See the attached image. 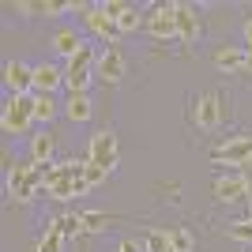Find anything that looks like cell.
Instances as JSON below:
<instances>
[{
  "mask_svg": "<svg viewBox=\"0 0 252 252\" xmlns=\"http://www.w3.org/2000/svg\"><path fill=\"white\" fill-rule=\"evenodd\" d=\"M83 169H87V162H79V158L49 162L42 196H49V200H57V203H68V200H75V196H87L91 189H87V181H83Z\"/></svg>",
  "mask_w": 252,
  "mask_h": 252,
  "instance_id": "6da1fadb",
  "label": "cell"
},
{
  "mask_svg": "<svg viewBox=\"0 0 252 252\" xmlns=\"http://www.w3.org/2000/svg\"><path fill=\"white\" fill-rule=\"evenodd\" d=\"M192 121H196V128H203V132H215L222 121H230V98L222 94V91H203V94L196 98Z\"/></svg>",
  "mask_w": 252,
  "mask_h": 252,
  "instance_id": "7a4b0ae2",
  "label": "cell"
},
{
  "mask_svg": "<svg viewBox=\"0 0 252 252\" xmlns=\"http://www.w3.org/2000/svg\"><path fill=\"white\" fill-rule=\"evenodd\" d=\"M34 125V94H8L4 109H0V128L8 136H23Z\"/></svg>",
  "mask_w": 252,
  "mask_h": 252,
  "instance_id": "3957f363",
  "label": "cell"
},
{
  "mask_svg": "<svg viewBox=\"0 0 252 252\" xmlns=\"http://www.w3.org/2000/svg\"><path fill=\"white\" fill-rule=\"evenodd\" d=\"M94 64H98V57H94V49H91V45H83V49L68 61V68H64V87H68V94H79V91H87V87H91Z\"/></svg>",
  "mask_w": 252,
  "mask_h": 252,
  "instance_id": "277c9868",
  "label": "cell"
},
{
  "mask_svg": "<svg viewBox=\"0 0 252 252\" xmlns=\"http://www.w3.org/2000/svg\"><path fill=\"white\" fill-rule=\"evenodd\" d=\"M211 192H215V203H241V200H252V177H249V173H219Z\"/></svg>",
  "mask_w": 252,
  "mask_h": 252,
  "instance_id": "5b68a950",
  "label": "cell"
},
{
  "mask_svg": "<svg viewBox=\"0 0 252 252\" xmlns=\"http://www.w3.org/2000/svg\"><path fill=\"white\" fill-rule=\"evenodd\" d=\"M117 158H121V147H117V136L109 132V128H102V132H94L91 136V143H87V162L91 166H102L113 173Z\"/></svg>",
  "mask_w": 252,
  "mask_h": 252,
  "instance_id": "8992f818",
  "label": "cell"
},
{
  "mask_svg": "<svg viewBox=\"0 0 252 252\" xmlns=\"http://www.w3.org/2000/svg\"><path fill=\"white\" fill-rule=\"evenodd\" d=\"M151 38H177V4H155L147 11V19H143Z\"/></svg>",
  "mask_w": 252,
  "mask_h": 252,
  "instance_id": "52a82bcc",
  "label": "cell"
},
{
  "mask_svg": "<svg viewBox=\"0 0 252 252\" xmlns=\"http://www.w3.org/2000/svg\"><path fill=\"white\" fill-rule=\"evenodd\" d=\"M249 158H252V136H233V139H226V143H219V147L211 151V162H226V166H237V169Z\"/></svg>",
  "mask_w": 252,
  "mask_h": 252,
  "instance_id": "ba28073f",
  "label": "cell"
},
{
  "mask_svg": "<svg viewBox=\"0 0 252 252\" xmlns=\"http://www.w3.org/2000/svg\"><path fill=\"white\" fill-rule=\"evenodd\" d=\"M83 27H87L91 34H94V38H102V42L109 45V49H113V45L121 42V31H117V23H113V19H109V15L102 11V4H91V8H87Z\"/></svg>",
  "mask_w": 252,
  "mask_h": 252,
  "instance_id": "9c48e42d",
  "label": "cell"
},
{
  "mask_svg": "<svg viewBox=\"0 0 252 252\" xmlns=\"http://www.w3.org/2000/svg\"><path fill=\"white\" fill-rule=\"evenodd\" d=\"M4 87L11 94H34V68L23 61H8L4 64Z\"/></svg>",
  "mask_w": 252,
  "mask_h": 252,
  "instance_id": "30bf717a",
  "label": "cell"
},
{
  "mask_svg": "<svg viewBox=\"0 0 252 252\" xmlns=\"http://www.w3.org/2000/svg\"><path fill=\"white\" fill-rule=\"evenodd\" d=\"M94 75L102 79L105 87H117L121 79H125V57H121V49H105L102 57H98V64H94Z\"/></svg>",
  "mask_w": 252,
  "mask_h": 252,
  "instance_id": "8fae6325",
  "label": "cell"
},
{
  "mask_svg": "<svg viewBox=\"0 0 252 252\" xmlns=\"http://www.w3.org/2000/svg\"><path fill=\"white\" fill-rule=\"evenodd\" d=\"M61 83H64V68H57L49 61L34 64V94H53Z\"/></svg>",
  "mask_w": 252,
  "mask_h": 252,
  "instance_id": "7c38bea8",
  "label": "cell"
},
{
  "mask_svg": "<svg viewBox=\"0 0 252 252\" xmlns=\"http://www.w3.org/2000/svg\"><path fill=\"white\" fill-rule=\"evenodd\" d=\"M177 38L185 45H192L200 38V15H196L192 4H177Z\"/></svg>",
  "mask_w": 252,
  "mask_h": 252,
  "instance_id": "4fadbf2b",
  "label": "cell"
},
{
  "mask_svg": "<svg viewBox=\"0 0 252 252\" xmlns=\"http://www.w3.org/2000/svg\"><path fill=\"white\" fill-rule=\"evenodd\" d=\"M64 117H68L72 125H87V121L94 117V102H91V94H87V91L68 94V102H64Z\"/></svg>",
  "mask_w": 252,
  "mask_h": 252,
  "instance_id": "5bb4252c",
  "label": "cell"
},
{
  "mask_svg": "<svg viewBox=\"0 0 252 252\" xmlns=\"http://www.w3.org/2000/svg\"><path fill=\"white\" fill-rule=\"evenodd\" d=\"M215 68L226 75H241L245 72V49H237V45H222V49H215Z\"/></svg>",
  "mask_w": 252,
  "mask_h": 252,
  "instance_id": "9a60e30c",
  "label": "cell"
},
{
  "mask_svg": "<svg viewBox=\"0 0 252 252\" xmlns=\"http://www.w3.org/2000/svg\"><path fill=\"white\" fill-rule=\"evenodd\" d=\"M83 34H79V31H72V27H64V31H57V34H53V49H57V53H61V57H68V61H72V57H75V53H79V49H83Z\"/></svg>",
  "mask_w": 252,
  "mask_h": 252,
  "instance_id": "2e32d148",
  "label": "cell"
},
{
  "mask_svg": "<svg viewBox=\"0 0 252 252\" xmlns=\"http://www.w3.org/2000/svg\"><path fill=\"white\" fill-rule=\"evenodd\" d=\"M53 151H57V136L53 132H38L31 139V162H49Z\"/></svg>",
  "mask_w": 252,
  "mask_h": 252,
  "instance_id": "e0dca14e",
  "label": "cell"
},
{
  "mask_svg": "<svg viewBox=\"0 0 252 252\" xmlns=\"http://www.w3.org/2000/svg\"><path fill=\"white\" fill-rule=\"evenodd\" d=\"M64 249V230H61V219H49L45 222V233L38 241V252H61Z\"/></svg>",
  "mask_w": 252,
  "mask_h": 252,
  "instance_id": "ac0fdd59",
  "label": "cell"
},
{
  "mask_svg": "<svg viewBox=\"0 0 252 252\" xmlns=\"http://www.w3.org/2000/svg\"><path fill=\"white\" fill-rule=\"evenodd\" d=\"M57 109H61V102H57L53 94H34V121L49 125L53 117H57Z\"/></svg>",
  "mask_w": 252,
  "mask_h": 252,
  "instance_id": "d6986e66",
  "label": "cell"
},
{
  "mask_svg": "<svg viewBox=\"0 0 252 252\" xmlns=\"http://www.w3.org/2000/svg\"><path fill=\"white\" fill-rule=\"evenodd\" d=\"M143 249H147V252H173L169 230H147V233H143Z\"/></svg>",
  "mask_w": 252,
  "mask_h": 252,
  "instance_id": "ffe728a7",
  "label": "cell"
},
{
  "mask_svg": "<svg viewBox=\"0 0 252 252\" xmlns=\"http://www.w3.org/2000/svg\"><path fill=\"white\" fill-rule=\"evenodd\" d=\"M79 219H83V230L87 233H102V230H109V222H113L105 211H83Z\"/></svg>",
  "mask_w": 252,
  "mask_h": 252,
  "instance_id": "44dd1931",
  "label": "cell"
},
{
  "mask_svg": "<svg viewBox=\"0 0 252 252\" xmlns=\"http://www.w3.org/2000/svg\"><path fill=\"white\" fill-rule=\"evenodd\" d=\"M169 241H173V252H192V249H196L189 226H169Z\"/></svg>",
  "mask_w": 252,
  "mask_h": 252,
  "instance_id": "7402d4cb",
  "label": "cell"
},
{
  "mask_svg": "<svg viewBox=\"0 0 252 252\" xmlns=\"http://www.w3.org/2000/svg\"><path fill=\"white\" fill-rule=\"evenodd\" d=\"M143 19H147V15H139V11H136V4H132V8H128L125 15H121V19H117V31H121V34H136L139 27H143Z\"/></svg>",
  "mask_w": 252,
  "mask_h": 252,
  "instance_id": "603a6c76",
  "label": "cell"
},
{
  "mask_svg": "<svg viewBox=\"0 0 252 252\" xmlns=\"http://www.w3.org/2000/svg\"><path fill=\"white\" fill-rule=\"evenodd\" d=\"M226 237L237 241V245H252V222L249 219L245 222H230V226H226Z\"/></svg>",
  "mask_w": 252,
  "mask_h": 252,
  "instance_id": "cb8c5ba5",
  "label": "cell"
},
{
  "mask_svg": "<svg viewBox=\"0 0 252 252\" xmlns=\"http://www.w3.org/2000/svg\"><path fill=\"white\" fill-rule=\"evenodd\" d=\"M109 177V169H102V166H91L87 162V169H83V181H87V189H98L102 181Z\"/></svg>",
  "mask_w": 252,
  "mask_h": 252,
  "instance_id": "d4e9b609",
  "label": "cell"
},
{
  "mask_svg": "<svg viewBox=\"0 0 252 252\" xmlns=\"http://www.w3.org/2000/svg\"><path fill=\"white\" fill-rule=\"evenodd\" d=\"M61 230H64V237H79V233H87L79 215H64V219H61Z\"/></svg>",
  "mask_w": 252,
  "mask_h": 252,
  "instance_id": "484cf974",
  "label": "cell"
},
{
  "mask_svg": "<svg viewBox=\"0 0 252 252\" xmlns=\"http://www.w3.org/2000/svg\"><path fill=\"white\" fill-rule=\"evenodd\" d=\"M128 8H132V4H128V0H105V4H102V11H105V15H109V19H121V15H125V11Z\"/></svg>",
  "mask_w": 252,
  "mask_h": 252,
  "instance_id": "4316f807",
  "label": "cell"
},
{
  "mask_svg": "<svg viewBox=\"0 0 252 252\" xmlns=\"http://www.w3.org/2000/svg\"><path fill=\"white\" fill-rule=\"evenodd\" d=\"M117 252H147V249H143V241H132V237H125Z\"/></svg>",
  "mask_w": 252,
  "mask_h": 252,
  "instance_id": "83f0119b",
  "label": "cell"
},
{
  "mask_svg": "<svg viewBox=\"0 0 252 252\" xmlns=\"http://www.w3.org/2000/svg\"><path fill=\"white\" fill-rule=\"evenodd\" d=\"M241 31H245V49H252V15L245 19V27H241Z\"/></svg>",
  "mask_w": 252,
  "mask_h": 252,
  "instance_id": "f1b7e54d",
  "label": "cell"
},
{
  "mask_svg": "<svg viewBox=\"0 0 252 252\" xmlns=\"http://www.w3.org/2000/svg\"><path fill=\"white\" fill-rule=\"evenodd\" d=\"M241 75H245V79H252V49H245V72Z\"/></svg>",
  "mask_w": 252,
  "mask_h": 252,
  "instance_id": "f546056e",
  "label": "cell"
},
{
  "mask_svg": "<svg viewBox=\"0 0 252 252\" xmlns=\"http://www.w3.org/2000/svg\"><path fill=\"white\" fill-rule=\"evenodd\" d=\"M241 173H249V177H252V158H249V162L241 166Z\"/></svg>",
  "mask_w": 252,
  "mask_h": 252,
  "instance_id": "4dcf8cb0",
  "label": "cell"
},
{
  "mask_svg": "<svg viewBox=\"0 0 252 252\" xmlns=\"http://www.w3.org/2000/svg\"><path fill=\"white\" fill-rule=\"evenodd\" d=\"M249 222H252V200H249Z\"/></svg>",
  "mask_w": 252,
  "mask_h": 252,
  "instance_id": "1f68e13d",
  "label": "cell"
}]
</instances>
